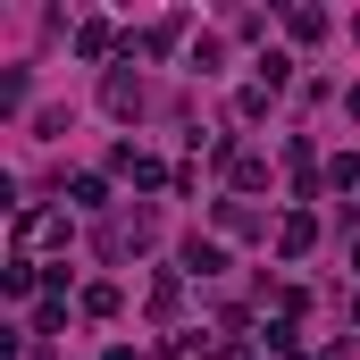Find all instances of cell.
<instances>
[{"mask_svg":"<svg viewBox=\"0 0 360 360\" xmlns=\"http://www.w3.org/2000/svg\"><path fill=\"white\" fill-rule=\"evenodd\" d=\"M310 235H319L310 218H285V260H302V252H310Z\"/></svg>","mask_w":360,"mask_h":360,"instance_id":"obj_1","label":"cell"}]
</instances>
